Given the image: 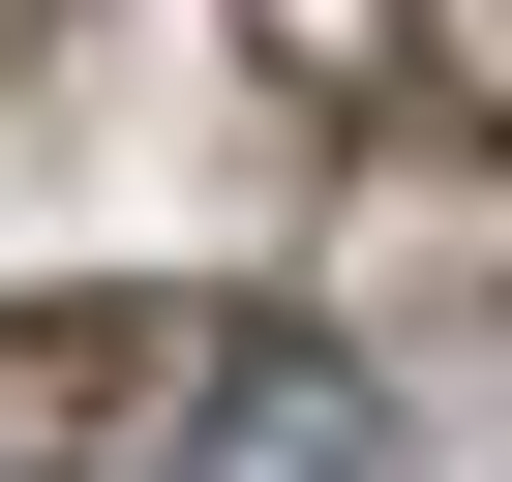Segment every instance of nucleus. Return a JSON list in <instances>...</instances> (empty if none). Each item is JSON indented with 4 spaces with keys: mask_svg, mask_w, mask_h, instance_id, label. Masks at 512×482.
I'll use <instances>...</instances> for the list:
<instances>
[{
    "mask_svg": "<svg viewBox=\"0 0 512 482\" xmlns=\"http://www.w3.org/2000/svg\"><path fill=\"white\" fill-rule=\"evenodd\" d=\"M151 482H422V422H392V362H332V332H181Z\"/></svg>",
    "mask_w": 512,
    "mask_h": 482,
    "instance_id": "f257e3e1",
    "label": "nucleus"
},
{
    "mask_svg": "<svg viewBox=\"0 0 512 482\" xmlns=\"http://www.w3.org/2000/svg\"><path fill=\"white\" fill-rule=\"evenodd\" d=\"M31 482H121V452H31Z\"/></svg>",
    "mask_w": 512,
    "mask_h": 482,
    "instance_id": "f03ea898",
    "label": "nucleus"
}]
</instances>
